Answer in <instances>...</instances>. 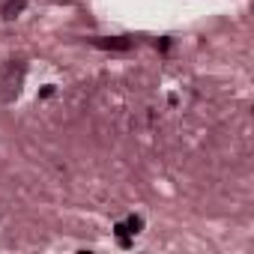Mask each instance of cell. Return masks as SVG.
Instances as JSON below:
<instances>
[{"label":"cell","instance_id":"obj_1","mask_svg":"<svg viewBox=\"0 0 254 254\" xmlns=\"http://www.w3.org/2000/svg\"><path fill=\"white\" fill-rule=\"evenodd\" d=\"M24 78H27V63L21 57H12L0 66V105H12L21 96Z\"/></svg>","mask_w":254,"mask_h":254},{"label":"cell","instance_id":"obj_3","mask_svg":"<svg viewBox=\"0 0 254 254\" xmlns=\"http://www.w3.org/2000/svg\"><path fill=\"white\" fill-rule=\"evenodd\" d=\"M90 42L96 48H105V51H129V48H135L132 36H93Z\"/></svg>","mask_w":254,"mask_h":254},{"label":"cell","instance_id":"obj_2","mask_svg":"<svg viewBox=\"0 0 254 254\" xmlns=\"http://www.w3.org/2000/svg\"><path fill=\"white\" fill-rule=\"evenodd\" d=\"M141 230H144V218H141V215H129L126 221H120V224L114 227V233H117V239H120L123 248H129V245H132V236H138Z\"/></svg>","mask_w":254,"mask_h":254},{"label":"cell","instance_id":"obj_4","mask_svg":"<svg viewBox=\"0 0 254 254\" xmlns=\"http://www.w3.org/2000/svg\"><path fill=\"white\" fill-rule=\"evenodd\" d=\"M24 9H27V0H6V3L0 6V15H3L6 21H12V18H18Z\"/></svg>","mask_w":254,"mask_h":254}]
</instances>
